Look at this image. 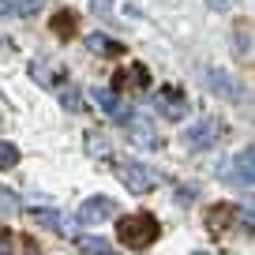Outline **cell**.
<instances>
[{
    "label": "cell",
    "mask_w": 255,
    "mask_h": 255,
    "mask_svg": "<svg viewBox=\"0 0 255 255\" xmlns=\"http://www.w3.org/2000/svg\"><path fill=\"white\" fill-rule=\"evenodd\" d=\"M117 237L124 248H135V252H143V248H150L154 240L161 237V225L154 214H124L117 222Z\"/></svg>",
    "instance_id": "obj_1"
},
{
    "label": "cell",
    "mask_w": 255,
    "mask_h": 255,
    "mask_svg": "<svg viewBox=\"0 0 255 255\" xmlns=\"http://www.w3.org/2000/svg\"><path fill=\"white\" fill-rule=\"evenodd\" d=\"M117 176L124 180L128 191H135V195H146V191L158 184V173L143 161H117Z\"/></svg>",
    "instance_id": "obj_2"
},
{
    "label": "cell",
    "mask_w": 255,
    "mask_h": 255,
    "mask_svg": "<svg viewBox=\"0 0 255 255\" xmlns=\"http://www.w3.org/2000/svg\"><path fill=\"white\" fill-rule=\"evenodd\" d=\"M218 139H222V120H214V117H199L184 131V143H188L191 150H210Z\"/></svg>",
    "instance_id": "obj_3"
},
{
    "label": "cell",
    "mask_w": 255,
    "mask_h": 255,
    "mask_svg": "<svg viewBox=\"0 0 255 255\" xmlns=\"http://www.w3.org/2000/svg\"><path fill=\"white\" fill-rule=\"evenodd\" d=\"M188 109H191V105H188V98H184L180 87H161L158 94H154V113L165 117V120H184Z\"/></svg>",
    "instance_id": "obj_4"
},
{
    "label": "cell",
    "mask_w": 255,
    "mask_h": 255,
    "mask_svg": "<svg viewBox=\"0 0 255 255\" xmlns=\"http://www.w3.org/2000/svg\"><path fill=\"white\" fill-rule=\"evenodd\" d=\"M218 176H222V180H229L233 188H244V191L252 188V146H244V150H240L229 165L218 169Z\"/></svg>",
    "instance_id": "obj_5"
},
{
    "label": "cell",
    "mask_w": 255,
    "mask_h": 255,
    "mask_svg": "<svg viewBox=\"0 0 255 255\" xmlns=\"http://www.w3.org/2000/svg\"><path fill=\"white\" fill-rule=\"evenodd\" d=\"M113 214H117V203H113L109 195H90V199L79 203V222L83 225H102V222H109Z\"/></svg>",
    "instance_id": "obj_6"
},
{
    "label": "cell",
    "mask_w": 255,
    "mask_h": 255,
    "mask_svg": "<svg viewBox=\"0 0 255 255\" xmlns=\"http://www.w3.org/2000/svg\"><path fill=\"white\" fill-rule=\"evenodd\" d=\"M94 102H98V109H102L109 120H117V124H128V120L135 117L131 105H124V102H120V94H113L109 87H94Z\"/></svg>",
    "instance_id": "obj_7"
},
{
    "label": "cell",
    "mask_w": 255,
    "mask_h": 255,
    "mask_svg": "<svg viewBox=\"0 0 255 255\" xmlns=\"http://www.w3.org/2000/svg\"><path fill=\"white\" fill-rule=\"evenodd\" d=\"M128 139H131V146H143V150H158L161 146V135L154 131V124L146 117H131L128 120Z\"/></svg>",
    "instance_id": "obj_8"
},
{
    "label": "cell",
    "mask_w": 255,
    "mask_h": 255,
    "mask_svg": "<svg viewBox=\"0 0 255 255\" xmlns=\"http://www.w3.org/2000/svg\"><path fill=\"white\" fill-rule=\"evenodd\" d=\"M203 83H207L218 98H225V102H229V98H240L237 79H233L229 72H222V68H207V72H203Z\"/></svg>",
    "instance_id": "obj_9"
},
{
    "label": "cell",
    "mask_w": 255,
    "mask_h": 255,
    "mask_svg": "<svg viewBox=\"0 0 255 255\" xmlns=\"http://www.w3.org/2000/svg\"><path fill=\"white\" fill-rule=\"evenodd\" d=\"M146 87H150V72L143 64L128 68V72H117V79H113V94L117 90H146Z\"/></svg>",
    "instance_id": "obj_10"
},
{
    "label": "cell",
    "mask_w": 255,
    "mask_h": 255,
    "mask_svg": "<svg viewBox=\"0 0 255 255\" xmlns=\"http://www.w3.org/2000/svg\"><path fill=\"white\" fill-rule=\"evenodd\" d=\"M87 49L90 53H98V56H120L124 53V41H117V38H109V34H87Z\"/></svg>",
    "instance_id": "obj_11"
},
{
    "label": "cell",
    "mask_w": 255,
    "mask_h": 255,
    "mask_svg": "<svg viewBox=\"0 0 255 255\" xmlns=\"http://www.w3.org/2000/svg\"><path fill=\"white\" fill-rule=\"evenodd\" d=\"M49 30L56 34V38H75L79 34V19H75V11H56L53 19H49Z\"/></svg>",
    "instance_id": "obj_12"
},
{
    "label": "cell",
    "mask_w": 255,
    "mask_h": 255,
    "mask_svg": "<svg viewBox=\"0 0 255 255\" xmlns=\"http://www.w3.org/2000/svg\"><path fill=\"white\" fill-rule=\"evenodd\" d=\"M83 146H87V154H90V158H109V154H113V143L102 135V131H87Z\"/></svg>",
    "instance_id": "obj_13"
},
{
    "label": "cell",
    "mask_w": 255,
    "mask_h": 255,
    "mask_svg": "<svg viewBox=\"0 0 255 255\" xmlns=\"http://www.w3.org/2000/svg\"><path fill=\"white\" fill-rule=\"evenodd\" d=\"M229 218H233V210L225 207V203H218V207H210V210H207V229L214 233V237H222V233H225V222H229Z\"/></svg>",
    "instance_id": "obj_14"
},
{
    "label": "cell",
    "mask_w": 255,
    "mask_h": 255,
    "mask_svg": "<svg viewBox=\"0 0 255 255\" xmlns=\"http://www.w3.org/2000/svg\"><path fill=\"white\" fill-rule=\"evenodd\" d=\"M75 244H79V252H87V255H113L109 240H102V237H87V233H79Z\"/></svg>",
    "instance_id": "obj_15"
},
{
    "label": "cell",
    "mask_w": 255,
    "mask_h": 255,
    "mask_svg": "<svg viewBox=\"0 0 255 255\" xmlns=\"http://www.w3.org/2000/svg\"><path fill=\"white\" fill-rule=\"evenodd\" d=\"M60 105L68 113H79L83 105H87V102H83V90L75 87V83H64V87H60Z\"/></svg>",
    "instance_id": "obj_16"
},
{
    "label": "cell",
    "mask_w": 255,
    "mask_h": 255,
    "mask_svg": "<svg viewBox=\"0 0 255 255\" xmlns=\"http://www.w3.org/2000/svg\"><path fill=\"white\" fill-rule=\"evenodd\" d=\"M34 218H38V222L41 225H49V229H53V233H68V225H64V214H60V210H53V207H41V210H34Z\"/></svg>",
    "instance_id": "obj_17"
},
{
    "label": "cell",
    "mask_w": 255,
    "mask_h": 255,
    "mask_svg": "<svg viewBox=\"0 0 255 255\" xmlns=\"http://www.w3.org/2000/svg\"><path fill=\"white\" fill-rule=\"evenodd\" d=\"M8 4H11V15H23V19L45 11V0H8Z\"/></svg>",
    "instance_id": "obj_18"
},
{
    "label": "cell",
    "mask_w": 255,
    "mask_h": 255,
    "mask_svg": "<svg viewBox=\"0 0 255 255\" xmlns=\"http://www.w3.org/2000/svg\"><path fill=\"white\" fill-rule=\"evenodd\" d=\"M233 49H237L240 56L252 53V26H248V23H237V34H233Z\"/></svg>",
    "instance_id": "obj_19"
},
{
    "label": "cell",
    "mask_w": 255,
    "mask_h": 255,
    "mask_svg": "<svg viewBox=\"0 0 255 255\" xmlns=\"http://www.w3.org/2000/svg\"><path fill=\"white\" fill-rule=\"evenodd\" d=\"M8 214H19V195L0 184V218H8Z\"/></svg>",
    "instance_id": "obj_20"
},
{
    "label": "cell",
    "mask_w": 255,
    "mask_h": 255,
    "mask_svg": "<svg viewBox=\"0 0 255 255\" xmlns=\"http://www.w3.org/2000/svg\"><path fill=\"white\" fill-rule=\"evenodd\" d=\"M19 161V146L8 143V139H0V169H11Z\"/></svg>",
    "instance_id": "obj_21"
},
{
    "label": "cell",
    "mask_w": 255,
    "mask_h": 255,
    "mask_svg": "<svg viewBox=\"0 0 255 255\" xmlns=\"http://www.w3.org/2000/svg\"><path fill=\"white\" fill-rule=\"evenodd\" d=\"M30 79L41 83V87H49V83H53V72L45 68V60H34V64H30Z\"/></svg>",
    "instance_id": "obj_22"
},
{
    "label": "cell",
    "mask_w": 255,
    "mask_h": 255,
    "mask_svg": "<svg viewBox=\"0 0 255 255\" xmlns=\"http://www.w3.org/2000/svg\"><path fill=\"white\" fill-rule=\"evenodd\" d=\"M195 184H180V188H176V203H184V207H188V203H195Z\"/></svg>",
    "instance_id": "obj_23"
},
{
    "label": "cell",
    "mask_w": 255,
    "mask_h": 255,
    "mask_svg": "<svg viewBox=\"0 0 255 255\" xmlns=\"http://www.w3.org/2000/svg\"><path fill=\"white\" fill-rule=\"evenodd\" d=\"M11 248H15V237L8 229H0V255H11Z\"/></svg>",
    "instance_id": "obj_24"
},
{
    "label": "cell",
    "mask_w": 255,
    "mask_h": 255,
    "mask_svg": "<svg viewBox=\"0 0 255 255\" xmlns=\"http://www.w3.org/2000/svg\"><path fill=\"white\" fill-rule=\"evenodd\" d=\"M90 11H94V15H109V11H113V0H90Z\"/></svg>",
    "instance_id": "obj_25"
},
{
    "label": "cell",
    "mask_w": 255,
    "mask_h": 255,
    "mask_svg": "<svg viewBox=\"0 0 255 255\" xmlns=\"http://www.w3.org/2000/svg\"><path fill=\"white\" fill-rule=\"evenodd\" d=\"M19 244H23V255H41V252H38V244H34L30 237H23V240H19Z\"/></svg>",
    "instance_id": "obj_26"
},
{
    "label": "cell",
    "mask_w": 255,
    "mask_h": 255,
    "mask_svg": "<svg viewBox=\"0 0 255 255\" xmlns=\"http://www.w3.org/2000/svg\"><path fill=\"white\" fill-rule=\"evenodd\" d=\"M207 4H210V8H214V11H229L233 4H237V0H207Z\"/></svg>",
    "instance_id": "obj_27"
},
{
    "label": "cell",
    "mask_w": 255,
    "mask_h": 255,
    "mask_svg": "<svg viewBox=\"0 0 255 255\" xmlns=\"http://www.w3.org/2000/svg\"><path fill=\"white\" fill-rule=\"evenodd\" d=\"M237 218H240V225H244V229H252V210H237Z\"/></svg>",
    "instance_id": "obj_28"
},
{
    "label": "cell",
    "mask_w": 255,
    "mask_h": 255,
    "mask_svg": "<svg viewBox=\"0 0 255 255\" xmlns=\"http://www.w3.org/2000/svg\"><path fill=\"white\" fill-rule=\"evenodd\" d=\"M11 15V4H8V0H0V19H8Z\"/></svg>",
    "instance_id": "obj_29"
},
{
    "label": "cell",
    "mask_w": 255,
    "mask_h": 255,
    "mask_svg": "<svg viewBox=\"0 0 255 255\" xmlns=\"http://www.w3.org/2000/svg\"><path fill=\"white\" fill-rule=\"evenodd\" d=\"M191 255H210V252H191Z\"/></svg>",
    "instance_id": "obj_30"
},
{
    "label": "cell",
    "mask_w": 255,
    "mask_h": 255,
    "mask_svg": "<svg viewBox=\"0 0 255 255\" xmlns=\"http://www.w3.org/2000/svg\"><path fill=\"white\" fill-rule=\"evenodd\" d=\"M0 41H4V38H0Z\"/></svg>",
    "instance_id": "obj_31"
}]
</instances>
